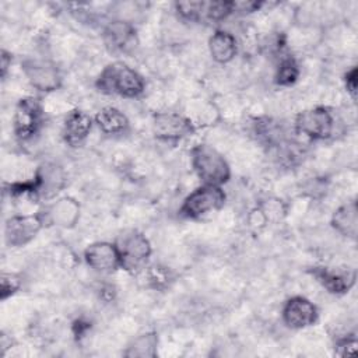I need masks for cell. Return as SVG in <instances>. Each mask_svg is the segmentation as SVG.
Here are the masks:
<instances>
[{
  "label": "cell",
  "mask_w": 358,
  "mask_h": 358,
  "mask_svg": "<svg viewBox=\"0 0 358 358\" xmlns=\"http://www.w3.org/2000/svg\"><path fill=\"white\" fill-rule=\"evenodd\" d=\"M96 85L102 92L134 98L143 92L144 80L123 62H115L102 70Z\"/></svg>",
  "instance_id": "6da1fadb"
},
{
  "label": "cell",
  "mask_w": 358,
  "mask_h": 358,
  "mask_svg": "<svg viewBox=\"0 0 358 358\" xmlns=\"http://www.w3.org/2000/svg\"><path fill=\"white\" fill-rule=\"evenodd\" d=\"M192 165L204 185L221 186L231 175L224 157L208 144H199L192 150Z\"/></svg>",
  "instance_id": "7a4b0ae2"
},
{
  "label": "cell",
  "mask_w": 358,
  "mask_h": 358,
  "mask_svg": "<svg viewBox=\"0 0 358 358\" xmlns=\"http://www.w3.org/2000/svg\"><path fill=\"white\" fill-rule=\"evenodd\" d=\"M115 245L119 253L120 267L127 271H137L143 268L151 255L148 239L136 231L120 235Z\"/></svg>",
  "instance_id": "3957f363"
},
{
  "label": "cell",
  "mask_w": 358,
  "mask_h": 358,
  "mask_svg": "<svg viewBox=\"0 0 358 358\" xmlns=\"http://www.w3.org/2000/svg\"><path fill=\"white\" fill-rule=\"evenodd\" d=\"M224 203L225 193L221 186L203 185L185 199L180 207V213L187 218H199L207 213L221 208Z\"/></svg>",
  "instance_id": "277c9868"
},
{
  "label": "cell",
  "mask_w": 358,
  "mask_h": 358,
  "mask_svg": "<svg viewBox=\"0 0 358 358\" xmlns=\"http://www.w3.org/2000/svg\"><path fill=\"white\" fill-rule=\"evenodd\" d=\"M43 214L15 215L6 222L4 236L10 246H24L32 241L43 225Z\"/></svg>",
  "instance_id": "5b68a950"
},
{
  "label": "cell",
  "mask_w": 358,
  "mask_h": 358,
  "mask_svg": "<svg viewBox=\"0 0 358 358\" xmlns=\"http://www.w3.org/2000/svg\"><path fill=\"white\" fill-rule=\"evenodd\" d=\"M295 127L299 133L315 138L323 140L330 137L333 131V117L326 108H313L298 113Z\"/></svg>",
  "instance_id": "8992f818"
},
{
  "label": "cell",
  "mask_w": 358,
  "mask_h": 358,
  "mask_svg": "<svg viewBox=\"0 0 358 358\" xmlns=\"http://www.w3.org/2000/svg\"><path fill=\"white\" fill-rule=\"evenodd\" d=\"M42 122V109L35 98H22L14 112V133L20 140L32 137Z\"/></svg>",
  "instance_id": "52a82bcc"
},
{
  "label": "cell",
  "mask_w": 358,
  "mask_h": 358,
  "mask_svg": "<svg viewBox=\"0 0 358 358\" xmlns=\"http://www.w3.org/2000/svg\"><path fill=\"white\" fill-rule=\"evenodd\" d=\"M22 70L31 85L39 91H53L60 85L59 70L49 60L28 59L22 63Z\"/></svg>",
  "instance_id": "ba28073f"
},
{
  "label": "cell",
  "mask_w": 358,
  "mask_h": 358,
  "mask_svg": "<svg viewBox=\"0 0 358 358\" xmlns=\"http://www.w3.org/2000/svg\"><path fill=\"white\" fill-rule=\"evenodd\" d=\"M152 129L158 138L166 140V141L179 140L194 131L192 122L175 112L158 113L154 117Z\"/></svg>",
  "instance_id": "9c48e42d"
},
{
  "label": "cell",
  "mask_w": 358,
  "mask_h": 358,
  "mask_svg": "<svg viewBox=\"0 0 358 358\" xmlns=\"http://www.w3.org/2000/svg\"><path fill=\"white\" fill-rule=\"evenodd\" d=\"M282 319L288 327L303 329L316 322L317 310L309 299L294 296L285 302L282 308Z\"/></svg>",
  "instance_id": "30bf717a"
},
{
  "label": "cell",
  "mask_w": 358,
  "mask_h": 358,
  "mask_svg": "<svg viewBox=\"0 0 358 358\" xmlns=\"http://www.w3.org/2000/svg\"><path fill=\"white\" fill-rule=\"evenodd\" d=\"M84 257L88 266L98 271L109 273L120 267L116 245L108 242H95L90 245L84 252Z\"/></svg>",
  "instance_id": "8fae6325"
},
{
  "label": "cell",
  "mask_w": 358,
  "mask_h": 358,
  "mask_svg": "<svg viewBox=\"0 0 358 358\" xmlns=\"http://www.w3.org/2000/svg\"><path fill=\"white\" fill-rule=\"evenodd\" d=\"M313 275L317 278V281L333 294H343L348 291L354 282H355V273L352 271H336L326 267H316L313 271Z\"/></svg>",
  "instance_id": "7c38bea8"
},
{
  "label": "cell",
  "mask_w": 358,
  "mask_h": 358,
  "mask_svg": "<svg viewBox=\"0 0 358 358\" xmlns=\"http://www.w3.org/2000/svg\"><path fill=\"white\" fill-rule=\"evenodd\" d=\"M105 42L113 50H127L133 46L136 29L126 21H113L105 28Z\"/></svg>",
  "instance_id": "4fadbf2b"
},
{
  "label": "cell",
  "mask_w": 358,
  "mask_h": 358,
  "mask_svg": "<svg viewBox=\"0 0 358 358\" xmlns=\"http://www.w3.org/2000/svg\"><path fill=\"white\" fill-rule=\"evenodd\" d=\"M91 117L81 112V110H73L66 116L64 126H63V136L64 140L70 145L80 144L90 133L91 130Z\"/></svg>",
  "instance_id": "5bb4252c"
},
{
  "label": "cell",
  "mask_w": 358,
  "mask_h": 358,
  "mask_svg": "<svg viewBox=\"0 0 358 358\" xmlns=\"http://www.w3.org/2000/svg\"><path fill=\"white\" fill-rule=\"evenodd\" d=\"M80 207L73 199H62L57 203L52 204L45 214V221L60 225V227H71L78 220Z\"/></svg>",
  "instance_id": "9a60e30c"
},
{
  "label": "cell",
  "mask_w": 358,
  "mask_h": 358,
  "mask_svg": "<svg viewBox=\"0 0 358 358\" xmlns=\"http://www.w3.org/2000/svg\"><path fill=\"white\" fill-rule=\"evenodd\" d=\"M210 53L213 59L218 63H228L234 59L236 53L235 38L225 31H217L208 42Z\"/></svg>",
  "instance_id": "2e32d148"
},
{
  "label": "cell",
  "mask_w": 358,
  "mask_h": 358,
  "mask_svg": "<svg viewBox=\"0 0 358 358\" xmlns=\"http://www.w3.org/2000/svg\"><path fill=\"white\" fill-rule=\"evenodd\" d=\"M35 178L38 180V193L45 197H52L64 185V176L62 171L55 165L42 166L36 172Z\"/></svg>",
  "instance_id": "e0dca14e"
},
{
  "label": "cell",
  "mask_w": 358,
  "mask_h": 358,
  "mask_svg": "<svg viewBox=\"0 0 358 358\" xmlns=\"http://www.w3.org/2000/svg\"><path fill=\"white\" fill-rule=\"evenodd\" d=\"M331 224L336 228V231H338L341 235L355 238L358 228V211L355 201L340 207L334 213Z\"/></svg>",
  "instance_id": "ac0fdd59"
},
{
  "label": "cell",
  "mask_w": 358,
  "mask_h": 358,
  "mask_svg": "<svg viewBox=\"0 0 358 358\" xmlns=\"http://www.w3.org/2000/svg\"><path fill=\"white\" fill-rule=\"evenodd\" d=\"M95 122L98 127L106 134L122 133L127 129L129 120L127 117L115 108H103L95 116Z\"/></svg>",
  "instance_id": "d6986e66"
},
{
  "label": "cell",
  "mask_w": 358,
  "mask_h": 358,
  "mask_svg": "<svg viewBox=\"0 0 358 358\" xmlns=\"http://www.w3.org/2000/svg\"><path fill=\"white\" fill-rule=\"evenodd\" d=\"M158 338L155 333H147L137 337L127 348V357H154L157 354Z\"/></svg>",
  "instance_id": "ffe728a7"
},
{
  "label": "cell",
  "mask_w": 358,
  "mask_h": 358,
  "mask_svg": "<svg viewBox=\"0 0 358 358\" xmlns=\"http://www.w3.org/2000/svg\"><path fill=\"white\" fill-rule=\"evenodd\" d=\"M298 76H299V69L295 60L291 57H287V59H282L280 63L275 81L280 85H291L292 83L296 81Z\"/></svg>",
  "instance_id": "44dd1931"
},
{
  "label": "cell",
  "mask_w": 358,
  "mask_h": 358,
  "mask_svg": "<svg viewBox=\"0 0 358 358\" xmlns=\"http://www.w3.org/2000/svg\"><path fill=\"white\" fill-rule=\"evenodd\" d=\"M147 281L154 287V288H159L168 284L169 281V271L165 267H159V266H152L148 268L147 275H145Z\"/></svg>",
  "instance_id": "7402d4cb"
},
{
  "label": "cell",
  "mask_w": 358,
  "mask_h": 358,
  "mask_svg": "<svg viewBox=\"0 0 358 358\" xmlns=\"http://www.w3.org/2000/svg\"><path fill=\"white\" fill-rule=\"evenodd\" d=\"M20 288V278L11 273H3L1 275V299L13 295Z\"/></svg>",
  "instance_id": "603a6c76"
},
{
  "label": "cell",
  "mask_w": 358,
  "mask_h": 358,
  "mask_svg": "<svg viewBox=\"0 0 358 358\" xmlns=\"http://www.w3.org/2000/svg\"><path fill=\"white\" fill-rule=\"evenodd\" d=\"M260 1H232V13H252L262 7Z\"/></svg>",
  "instance_id": "cb8c5ba5"
},
{
  "label": "cell",
  "mask_w": 358,
  "mask_h": 358,
  "mask_svg": "<svg viewBox=\"0 0 358 358\" xmlns=\"http://www.w3.org/2000/svg\"><path fill=\"white\" fill-rule=\"evenodd\" d=\"M355 352H357V341L354 338L343 340L337 345L338 355H354Z\"/></svg>",
  "instance_id": "d4e9b609"
},
{
  "label": "cell",
  "mask_w": 358,
  "mask_h": 358,
  "mask_svg": "<svg viewBox=\"0 0 358 358\" xmlns=\"http://www.w3.org/2000/svg\"><path fill=\"white\" fill-rule=\"evenodd\" d=\"M345 85L348 92L352 95V98H355V92H357V69L355 67L345 74Z\"/></svg>",
  "instance_id": "484cf974"
},
{
  "label": "cell",
  "mask_w": 358,
  "mask_h": 358,
  "mask_svg": "<svg viewBox=\"0 0 358 358\" xmlns=\"http://www.w3.org/2000/svg\"><path fill=\"white\" fill-rule=\"evenodd\" d=\"M91 327V323L87 322V320H83V319H78L74 322L73 324V331L76 334V337H83Z\"/></svg>",
  "instance_id": "4316f807"
},
{
  "label": "cell",
  "mask_w": 358,
  "mask_h": 358,
  "mask_svg": "<svg viewBox=\"0 0 358 358\" xmlns=\"http://www.w3.org/2000/svg\"><path fill=\"white\" fill-rule=\"evenodd\" d=\"M10 63H11V56L6 50H3L1 52V73H3V76L6 74L7 67H8Z\"/></svg>",
  "instance_id": "83f0119b"
}]
</instances>
